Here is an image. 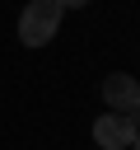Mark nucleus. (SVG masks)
<instances>
[{"instance_id": "1", "label": "nucleus", "mask_w": 140, "mask_h": 150, "mask_svg": "<svg viewBox=\"0 0 140 150\" xmlns=\"http://www.w3.org/2000/svg\"><path fill=\"white\" fill-rule=\"evenodd\" d=\"M61 0H28L23 14H19V42L23 47H47L61 28Z\"/></svg>"}, {"instance_id": "2", "label": "nucleus", "mask_w": 140, "mask_h": 150, "mask_svg": "<svg viewBox=\"0 0 140 150\" xmlns=\"http://www.w3.org/2000/svg\"><path fill=\"white\" fill-rule=\"evenodd\" d=\"M103 103L112 112H140V80L126 75V70L103 75Z\"/></svg>"}, {"instance_id": "3", "label": "nucleus", "mask_w": 140, "mask_h": 150, "mask_svg": "<svg viewBox=\"0 0 140 150\" xmlns=\"http://www.w3.org/2000/svg\"><path fill=\"white\" fill-rule=\"evenodd\" d=\"M93 141L103 150H131V117L126 112H103L93 122Z\"/></svg>"}, {"instance_id": "4", "label": "nucleus", "mask_w": 140, "mask_h": 150, "mask_svg": "<svg viewBox=\"0 0 140 150\" xmlns=\"http://www.w3.org/2000/svg\"><path fill=\"white\" fill-rule=\"evenodd\" d=\"M84 5H93V0H61V9H84Z\"/></svg>"}]
</instances>
